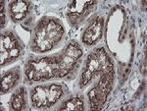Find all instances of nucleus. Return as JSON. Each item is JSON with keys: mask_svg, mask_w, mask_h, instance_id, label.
Segmentation results:
<instances>
[{"mask_svg": "<svg viewBox=\"0 0 147 111\" xmlns=\"http://www.w3.org/2000/svg\"><path fill=\"white\" fill-rule=\"evenodd\" d=\"M62 35L63 29L61 26L53 20L48 21L47 24L41 26L35 34V39H34L35 50L44 52L51 49L56 42L60 41Z\"/></svg>", "mask_w": 147, "mask_h": 111, "instance_id": "obj_1", "label": "nucleus"}, {"mask_svg": "<svg viewBox=\"0 0 147 111\" xmlns=\"http://www.w3.org/2000/svg\"><path fill=\"white\" fill-rule=\"evenodd\" d=\"M19 79H20V72L18 67L8 71V73L1 78V93H8L12 88L17 85Z\"/></svg>", "mask_w": 147, "mask_h": 111, "instance_id": "obj_2", "label": "nucleus"}, {"mask_svg": "<svg viewBox=\"0 0 147 111\" xmlns=\"http://www.w3.org/2000/svg\"><path fill=\"white\" fill-rule=\"evenodd\" d=\"M101 30H102V20L95 21L89 28H87V30H85L82 41L85 44H90L94 43L97 39L100 37L101 35Z\"/></svg>", "mask_w": 147, "mask_h": 111, "instance_id": "obj_3", "label": "nucleus"}, {"mask_svg": "<svg viewBox=\"0 0 147 111\" xmlns=\"http://www.w3.org/2000/svg\"><path fill=\"white\" fill-rule=\"evenodd\" d=\"M25 88L21 87L13 93L11 98V106L14 110H22L25 108L26 99H25Z\"/></svg>", "mask_w": 147, "mask_h": 111, "instance_id": "obj_4", "label": "nucleus"}, {"mask_svg": "<svg viewBox=\"0 0 147 111\" xmlns=\"http://www.w3.org/2000/svg\"><path fill=\"white\" fill-rule=\"evenodd\" d=\"M47 89H48V93H49V102H50V106H52L62 97L64 93L63 89L61 86L55 84L47 86Z\"/></svg>", "mask_w": 147, "mask_h": 111, "instance_id": "obj_5", "label": "nucleus"}, {"mask_svg": "<svg viewBox=\"0 0 147 111\" xmlns=\"http://www.w3.org/2000/svg\"><path fill=\"white\" fill-rule=\"evenodd\" d=\"M61 110H84V100L80 97H74L66 101L61 106Z\"/></svg>", "mask_w": 147, "mask_h": 111, "instance_id": "obj_6", "label": "nucleus"}, {"mask_svg": "<svg viewBox=\"0 0 147 111\" xmlns=\"http://www.w3.org/2000/svg\"><path fill=\"white\" fill-rule=\"evenodd\" d=\"M28 8V4L27 2H24V1H14L9 4V12H10V15L18 14V13L27 14Z\"/></svg>", "mask_w": 147, "mask_h": 111, "instance_id": "obj_7", "label": "nucleus"}, {"mask_svg": "<svg viewBox=\"0 0 147 111\" xmlns=\"http://www.w3.org/2000/svg\"><path fill=\"white\" fill-rule=\"evenodd\" d=\"M92 77H93V74H92L90 71L85 70L84 72L82 73V78H80V84H82V86H85V85H87V83H88L92 79Z\"/></svg>", "mask_w": 147, "mask_h": 111, "instance_id": "obj_8", "label": "nucleus"}, {"mask_svg": "<svg viewBox=\"0 0 147 111\" xmlns=\"http://www.w3.org/2000/svg\"><path fill=\"white\" fill-rule=\"evenodd\" d=\"M26 16H27V14L18 13V14H13V15H11V17H12V19H13L14 21H21V20H23Z\"/></svg>", "mask_w": 147, "mask_h": 111, "instance_id": "obj_9", "label": "nucleus"}, {"mask_svg": "<svg viewBox=\"0 0 147 111\" xmlns=\"http://www.w3.org/2000/svg\"><path fill=\"white\" fill-rule=\"evenodd\" d=\"M4 3L3 2H1V25L2 27L4 26V24H5V15H4Z\"/></svg>", "mask_w": 147, "mask_h": 111, "instance_id": "obj_10", "label": "nucleus"}]
</instances>
